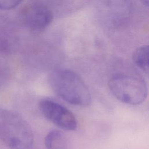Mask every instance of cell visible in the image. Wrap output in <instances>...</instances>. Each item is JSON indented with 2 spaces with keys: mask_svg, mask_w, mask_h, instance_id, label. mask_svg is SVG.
<instances>
[{
  "mask_svg": "<svg viewBox=\"0 0 149 149\" xmlns=\"http://www.w3.org/2000/svg\"><path fill=\"white\" fill-rule=\"evenodd\" d=\"M43 116L59 128L68 131L74 130L77 121L74 114L59 102L50 99H42L39 103Z\"/></svg>",
  "mask_w": 149,
  "mask_h": 149,
  "instance_id": "4",
  "label": "cell"
},
{
  "mask_svg": "<svg viewBox=\"0 0 149 149\" xmlns=\"http://www.w3.org/2000/svg\"><path fill=\"white\" fill-rule=\"evenodd\" d=\"M0 139L10 149H31L34 134L22 116L13 111L0 108Z\"/></svg>",
  "mask_w": 149,
  "mask_h": 149,
  "instance_id": "2",
  "label": "cell"
},
{
  "mask_svg": "<svg viewBox=\"0 0 149 149\" xmlns=\"http://www.w3.org/2000/svg\"><path fill=\"white\" fill-rule=\"evenodd\" d=\"M22 15L26 25L32 30L41 31L52 22V11L42 4L34 3L26 6Z\"/></svg>",
  "mask_w": 149,
  "mask_h": 149,
  "instance_id": "5",
  "label": "cell"
},
{
  "mask_svg": "<svg viewBox=\"0 0 149 149\" xmlns=\"http://www.w3.org/2000/svg\"><path fill=\"white\" fill-rule=\"evenodd\" d=\"M108 87L116 99L131 105L142 104L148 94L145 81L134 75L116 74L109 79Z\"/></svg>",
  "mask_w": 149,
  "mask_h": 149,
  "instance_id": "3",
  "label": "cell"
},
{
  "mask_svg": "<svg viewBox=\"0 0 149 149\" xmlns=\"http://www.w3.org/2000/svg\"><path fill=\"white\" fill-rule=\"evenodd\" d=\"M23 0H0V9L9 10L18 6Z\"/></svg>",
  "mask_w": 149,
  "mask_h": 149,
  "instance_id": "8",
  "label": "cell"
},
{
  "mask_svg": "<svg viewBox=\"0 0 149 149\" xmlns=\"http://www.w3.org/2000/svg\"><path fill=\"white\" fill-rule=\"evenodd\" d=\"M44 144L47 149H64L65 138L63 133L56 129L50 131L45 137Z\"/></svg>",
  "mask_w": 149,
  "mask_h": 149,
  "instance_id": "7",
  "label": "cell"
},
{
  "mask_svg": "<svg viewBox=\"0 0 149 149\" xmlns=\"http://www.w3.org/2000/svg\"><path fill=\"white\" fill-rule=\"evenodd\" d=\"M6 74H5V73L3 71L0 70V84L2 83V82H3V80H5V77Z\"/></svg>",
  "mask_w": 149,
  "mask_h": 149,
  "instance_id": "9",
  "label": "cell"
},
{
  "mask_svg": "<svg viewBox=\"0 0 149 149\" xmlns=\"http://www.w3.org/2000/svg\"><path fill=\"white\" fill-rule=\"evenodd\" d=\"M48 83L54 92L61 99L73 105L87 107L91 102L90 90L76 72L65 69L52 71Z\"/></svg>",
  "mask_w": 149,
  "mask_h": 149,
  "instance_id": "1",
  "label": "cell"
},
{
  "mask_svg": "<svg viewBox=\"0 0 149 149\" xmlns=\"http://www.w3.org/2000/svg\"><path fill=\"white\" fill-rule=\"evenodd\" d=\"M134 64L144 73H148L149 48L148 45H143L137 48L133 54Z\"/></svg>",
  "mask_w": 149,
  "mask_h": 149,
  "instance_id": "6",
  "label": "cell"
},
{
  "mask_svg": "<svg viewBox=\"0 0 149 149\" xmlns=\"http://www.w3.org/2000/svg\"><path fill=\"white\" fill-rule=\"evenodd\" d=\"M141 1V2L144 4L146 5L147 6H148V0H140Z\"/></svg>",
  "mask_w": 149,
  "mask_h": 149,
  "instance_id": "10",
  "label": "cell"
}]
</instances>
